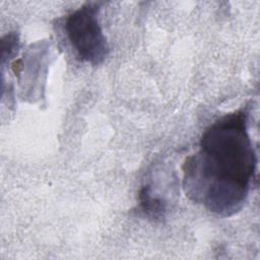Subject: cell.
I'll list each match as a JSON object with an SVG mask.
<instances>
[{
	"label": "cell",
	"instance_id": "6da1fadb",
	"mask_svg": "<svg viewBox=\"0 0 260 260\" xmlns=\"http://www.w3.org/2000/svg\"><path fill=\"white\" fill-rule=\"evenodd\" d=\"M257 155L248 132V111L240 109L215 120L183 165V189L193 202L229 217L239 212L251 190Z\"/></svg>",
	"mask_w": 260,
	"mask_h": 260
},
{
	"label": "cell",
	"instance_id": "7a4b0ae2",
	"mask_svg": "<svg viewBox=\"0 0 260 260\" xmlns=\"http://www.w3.org/2000/svg\"><path fill=\"white\" fill-rule=\"evenodd\" d=\"M99 12L98 3H85L71 12L65 21L66 36L77 58L91 65L102 64L109 55Z\"/></svg>",
	"mask_w": 260,
	"mask_h": 260
},
{
	"label": "cell",
	"instance_id": "3957f363",
	"mask_svg": "<svg viewBox=\"0 0 260 260\" xmlns=\"http://www.w3.org/2000/svg\"><path fill=\"white\" fill-rule=\"evenodd\" d=\"M138 199L139 207L147 218L153 221H161L165 219L167 203L161 197L154 195L149 185H144L140 189Z\"/></svg>",
	"mask_w": 260,
	"mask_h": 260
}]
</instances>
